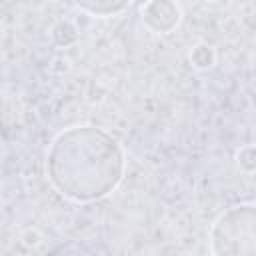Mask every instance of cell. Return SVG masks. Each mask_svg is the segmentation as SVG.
<instances>
[{
	"label": "cell",
	"mask_w": 256,
	"mask_h": 256,
	"mask_svg": "<svg viewBox=\"0 0 256 256\" xmlns=\"http://www.w3.org/2000/svg\"><path fill=\"white\" fill-rule=\"evenodd\" d=\"M124 170V148L98 126L62 130L46 154L48 180L74 202H94L108 196L122 182Z\"/></svg>",
	"instance_id": "1"
},
{
	"label": "cell",
	"mask_w": 256,
	"mask_h": 256,
	"mask_svg": "<svg viewBox=\"0 0 256 256\" xmlns=\"http://www.w3.org/2000/svg\"><path fill=\"white\" fill-rule=\"evenodd\" d=\"M254 204H238L222 212L210 228V252L212 254H254Z\"/></svg>",
	"instance_id": "2"
},
{
	"label": "cell",
	"mask_w": 256,
	"mask_h": 256,
	"mask_svg": "<svg viewBox=\"0 0 256 256\" xmlns=\"http://www.w3.org/2000/svg\"><path fill=\"white\" fill-rule=\"evenodd\" d=\"M132 0H74V4L92 14V16H100V18H106V16H114L118 12H122Z\"/></svg>",
	"instance_id": "4"
},
{
	"label": "cell",
	"mask_w": 256,
	"mask_h": 256,
	"mask_svg": "<svg viewBox=\"0 0 256 256\" xmlns=\"http://www.w3.org/2000/svg\"><path fill=\"white\" fill-rule=\"evenodd\" d=\"M144 24L156 34H168L180 22V8L172 0H150L142 10Z\"/></svg>",
	"instance_id": "3"
}]
</instances>
